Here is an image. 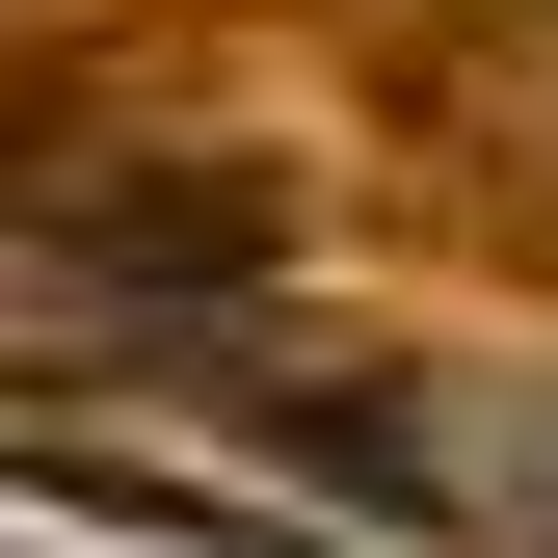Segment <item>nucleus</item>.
I'll list each match as a JSON object with an SVG mask.
<instances>
[{
	"label": "nucleus",
	"instance_id": "f257e3e1",
	"mask_svg": "<svg viewBox=\"0 0 558 558\" xmlns=\"http://www.w3.org/2000/svg\"><path fill=\"white\" fill-rule=\"evenodd\" d=\"M478 506H506V532L558 558V399H506V426H478Z\"/></svg>",
	"mask_w": 558,
	"mask_h": 558
}]
</instances>
